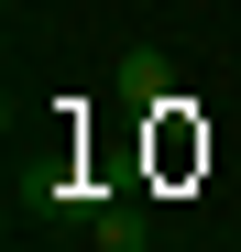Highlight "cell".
I'll return each instance as SVG.
<instances>
[{"mask_svg":"<svg viewBox=\"0 0 241 252\" xmlns=\"http://www.w3.org/2000/svg\"><path fill=\"white\" fill-rule=\"evenodd\" d=\"M110 99H120V110H186V99H176V66H165V55H132V66L110 77Z\"/></svg>","mask_w":241,"mask_h":252,"instance_id":"obj_1","label":"cell"}]
</instances>
